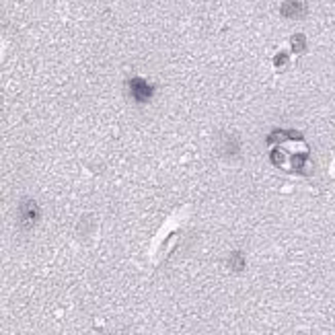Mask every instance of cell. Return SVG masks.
Here are the masks:
<instances>
[{
	"instance_id": "cell-1",
	"label": "cell",
	"mask_w": 335,
	"mask_h": 335,
	"mask_svg": "<svg viewBox=\"0 0 335 335\" xmlns=\"http://www.w3.org/2000/svg\"><path fill=\"white\" fill-rule=\"evenodd\" d=\"M130 95L134 97V101L146 103L154 95V84L146 82L144 79H132L130 80Z\"/></svg>"
},
{
	"instance_id": "cell-2",
	"label": "cell",
	"mask_w": 335,
	"mask_h": 335,
	"mask_svg": "<svg viewBox=\"0 0 335 335\" xmlns=\"http://www.w3.org/2000/svg\"><path fill=\"white\" fill-rule=\"evenodd\" d=\"M306 0H284L280 6V13L286 19H303V16H306Z\"/></svg>"
},
{
	"instance_id": "cell-3",
	"label": "cell",
	"mask_w": 335,
	"mask_h": 335,
	"mask_svg": "<svg viewBox=\"0 0 335 335\" xmlns=\"http://www.w3.org/2000/svg\"><path fill=\"white\" fill-rule=\"evenodd\" d=\"M37 220H39V208H37V204L33 202V200L23 202L21 208H19V222H21L25 228H29V226L35 224Z\"/></svg>"
},
{
	"instance_id": "cell-4",
	"label": "cell",
	"mask_w": 335,
	"mask_h": 335,
	"mask_svg": "<svg viewBox=\"0 0 335 335\" xmlns=\"http://www.w3.org/2000/svg\"><path fill=\"white\" fill-rule=\"evenodd\" d=\"M230 268H233V271H243V268H245V257H243V253H233L230 255Z\"/></svg>"
},
{
	"instance_id": "cell-5",
	"label": "cell",
	"mask_w": 335,
	"mask_h": 335,
	"mask_svg": "<svg viewBox=\"0 0 335 335\" xmlns=\"http://www.w3.org/2000/svg\"><path fill=\"white\" fill-rule=\"evenodd\" d=\"M304 48H306L304 35H294V37H292V49H294V51H303Z\"/></svg>"
},
{
	"instance_id": "cell-6",
	"label": "cell",
	"mask_w": 335,
	"mask_h": 335,
	"mask_svg": "<svg viewBox=\"0 0 335 335\" xmlns=\"http://www.w3.org/2000/svg\"><path fill=\"white\" fill-rule=\"evenodd\" d=\"M273 62H276V66H284V64L288 62V56H286V54H278Z\"/></svg>"
}]
</instances>
